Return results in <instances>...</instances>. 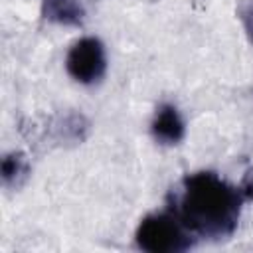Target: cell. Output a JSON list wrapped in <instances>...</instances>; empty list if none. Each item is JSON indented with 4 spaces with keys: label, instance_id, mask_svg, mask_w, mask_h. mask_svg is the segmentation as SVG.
<instances>
[{
    "label": "cell",
    "instance_id": "6da1fadb",
    "mask_svg": "<svg viewBox=\"0 0 253 253\" xmlns=\"http://www.w3.org/2000/svg\"><path fill=\"white\" fill-rule=\"evenodd\" d=\"M241 196L211 172H198L182 182L176 217L184 227L206 237H221L235 229Z\"/></svg>",
    "mask_w": 253,
    "mask_h": 253
},
{
    "label": "cell",
    "instance_id": "7a4b0ae2",
    "mask_svg": "<svg viewBox=\"0 0 253 253\" xmlns=\"http://www.w3.org/2000/svg\"><path fill=\"white\" fill-rule=\"evenodd\" d=\"M136 243L140 249L150 253L182 251L190 245L182 221L176 215L172 217L166 213H154L144 217L136 229Z\"/></svg>",
    "mask_w": 253,
    "mask_h": 253
},
{
    "label": "cell",
    "instance_id": "3957f363",
    "mask_svg": "<svg viewBox=\"0 0 253 253\" xmlns=\"http://www.w3.org/2000/svg\"><path fill=\"white\" fill-rule=\"evenodd\" d=\"M67 71L79 83H95L105 73V49L97 38H83L67 53Z\"/></svg>",
    "mask_w": 253,
    "mask_h": 253
},
{
    "label": "cell",
    "instance_id": "277c9868",
    "mask_svg": "<svg viewBox=\"0 0 253 253\" xmlns=\"http://www.w3.org/2000/svg\"><path fill=\"white\" fill-rule=\"evenodd\" d=\"M152 134L168 144L178 142L184 136V123L172 105H162L152 121Z\"/></svg>",
    "mask_w": 253,
    "mask_h": 253
},
{
    "label": "cell",
    "instance_id": "5b68a950",
    "mask_svg": "<svg viewBox=\"0 0 253 253\" xmlns=\"http://www.w3.org/2000/svg\"><path fill=\"white\" fill-rule=\"evenodd\" d=\"M45 18L61 24H77L83 16V8L77 0H43Z\"/></svg>",
    "mask_w": 253,
    "mask_h": 253
},
{
    "label": "cell",
    "instance_id": "8992f818",
    "mask_svg": "<svg viewBox=\"0 0 253 253\" xmlns=\"http://www.w3.org/2000/svg\"><path fill=\"white\" fill-rule=\"evenodd\" d=\"M18 170H20V158H16V156H8V158H4L2 172H4V178H6V180H8L12 174H18Z\"/></svg>",
    "mask_w": 253,
    "mask_h": 253
},
{
    "label": "cell",
    "instance_id": "52a82bcc",
    "mask_svg": "<svg viewBox=\"0 0 253 253\" xmlns=\"http://www.w3.org/2000/svg\"><path fill=\"white\" fill-rule=\"evenodd\" d=\"M243 194L253 200V174H249L245 178V182H243Z\"/></svg>",
    "mask_w": 253,
    "mask_h": 253
}]
</instances>
